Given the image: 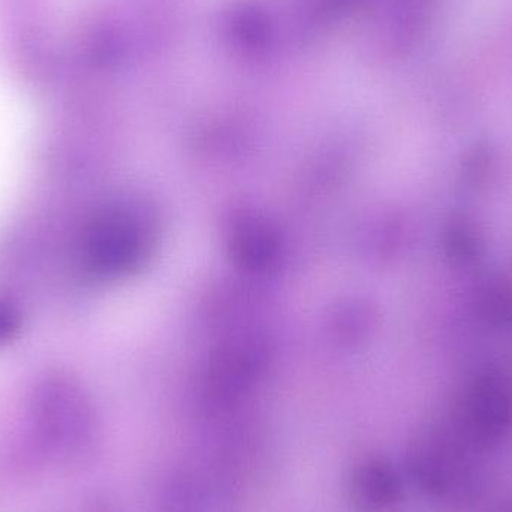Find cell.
<instances>
[{"instance_id":"4","label":"cell","mask_w":512,"mask_h":512,"mask_svg":"<svg viewBox=\"0 0 512 512\" xmlns=\"http://www.w3.org/2000/svg\"><path fill=\"white\" fill-rule=\"evenodd\" d=\"M441 245L453 267L471 268L486 255V233L474 216L456 213L445 222Z\"/></svg>"},{"instance_id":"3","label":"cell","mask_w":512,"mask_h":512,"mask_svg":"<svg viewBox=\"0 0 512 512\" xmlns=\"http://www.w3.org/2000/svg\"><path fill=\"white\" fill-rule=\"evenodd\" d=\"M86 252L96 270L108 273L123 270L134 259V233L122 218L104 216L90 227Z\"/></svg>"},{"instance_id":"5","label":"cell","mask_w":512,"mask_h":512,"mask_svg":"<svg viewBox=\"0 0 512 512\" xmlns=\"http://www.w3.org/2000/svg\"><path fill=\"white\" fill-rule=\"evenodd\" d=\"M351 495L358 511L382 512L396 502L399 480L390 466L373 460L355 471Z\"/></svg>"},{"instance_id":"8","label":"cell","mask_w":512,"mask_h":512,"mask_svg":"<svg viewBox=\"0 0 512 512\" xmlns=\"http://www.w3.org/2000/svg\"><path fill=\"white\" fill-rule=\"evenodd\" d=\"M20 327L17 309L6 301H0V346L11 342Z\"/></svg>"},{"instance_id":"1","label":"cell","mask_w":512,"mask_h":512,"mask_svg":"<svg viewBox=\"0 0 512 512\" xmlns=\"http://www.w3.org/2000/svg\"><path fill=\"white\" fill-rule=\"evenodd\" d=\"M30 417L36 436L51 453L75 456L86 450L92 439L89 403L65 376H50L36 387Z\"/></svg>"},{"instance_id":"6","label":"cell","mask_w":512,"mask_h":512,"mask_svg":"<svg viewBox=\"0 0 512 512\" xmlns=\"http://www.w3.org/2000/svg\"><path fill=\"white\" fill-rule=\"evenodd\" d=\"M472 309L484 324L498 330L512 327V282L492 276L478 283L472 294Z\"/></svg>"},{"instance_id":"2","label":"cell","mask_w":512,"mask_h":512,"mask_svg":"<svg viewBox=\"0 0 512 512\" xmlns=\"http://www.w3.org/2000/svg\"><path fill=\"white\" fill-rule=\"evenodd\" d=\"M462 420L469 435L496 441L512 427V376L501 367L477 373L465 393Z\"/></svg>"},{"instance_id":"7","label":"cell","mask_w":512,"mask_h":512,"mask_svg":"<svg viewBox=\"0 0 512 512\" xmlns=\"http://www.w3.org/2000/svg\"><path fill=\"white\" fill-rule=\"evenodd\" d=\"M499 155L490 144H478L469 150L460 165V179L469 189H483L498 174Z\"/></svg>"}]
</instances>
